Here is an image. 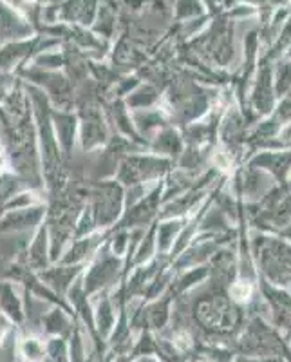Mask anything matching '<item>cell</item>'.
I'll return each mask as SVG.
<instances>
[{
  "mask_svg": "<svg viewBox=\"0 0 291 362\" xmlns=\"http://www.w3.org/2000/svg\"><path fill=\"white\" fill-rule=\"evenodd\" d=\"M18 362H42L45 357V337L37 334L17 335Z\"/></svg>",
  "mask_w": 291,
  "mask_h": 362,
  "instance_id": "22",
  "label": "cell"
},
{
  "mask_svg": "<svg viewBox=\"0 0 291 362\" xmlns=\"http://www.w3.org/2000/svg\"><path fill=\"white\" fill-rule=\"evenodd\" d=\"M112 290H102L100 293L90 297L93 303V312H95V326L100 339L107 344V339L112 334L116 321H118L119 310L114 306V300L111 296Z\"/></svg>",
  "mask_w": 291,
  "mask_h": 362,
  "instance_id": "15",
  "label": "cell"
},
{
  "mask_svg": "<svg viewBox=\"0 0 291 362\" xmlns=\"http://www.w3.org/2000/svg\"><path fill=\"white\" fill-rule=\"evenodd\" d=\"M17 261L33 272H42L49 264H53L49 255V232H47L45 221L35 230L33 239L29 241L28 248L22 252V255Z\"/></svg>",
  "mask_w": 291,
  "mask_h": 362,
  "instance_id": "14",
  "label": "cell"
},
{
  "mask_svg": "<svg viewBox=\"0 0 291 362\" xmlns=\"http://www.w3.org/2000/svg\"><path fill=\"white\" fill-rule=\"evenodd\" d=\"M87 268V263L82 264H66V263H53L45 270L37 272L38 277L44 281L47 286H49L53 292H57L58 296L66 297L69 288L74 284V281L78 279L83 274V270Z\"/></svg>",
  "mask_w": 291,
  "mask_h": 362,
  "instance_id": "13",
  "label": "cell"
},
{
  "mask_svg": "<svg viewBox=\"0 0 291 362\" xmlns=\"http://www.w3.org/2000/svg\"><path fill=\"white\" fill-rule=\"evenodd\" d=\"M38 35L35 24L17 6L0 0V47L15 40H24Z\"/></svg>",
  "mask_w": 291,
  "mask_h": 362,
  "instance_id": "9",
  "label": "cell"
},
{
  "mask_svg": "<svg viewBox=\"0 0 291 362\" xmlns=\"http://www.w3.org/2000/svg\"><path fill=\"white\" fill-rule=\"evenodd\" d=\"M124 257L112 254L105 241L95 257L87 263L82 274L83 290L87 296L93 297L102 290H114L124 281Z\"/></svg>",
  "mask_w": 291,
  "mask_h": 362,
  "instance_id": "6",
  "label": "cell"
},
{
  "mask_svg": "<svg viewBox=\"0 0 291 362\" xmlns=\"http://www.w3.org/2000/svg\"><path fill=\"white\" fill-rule=\"evenodd\" d=\"M116 22H118V15H116V8L111 2H100L98 11H96V17L93 25H90V31L96 35L98 38H102L103 42L112 40L116 31Z\"/></svg>",
  "mask_w": 291,
  "mask_h": 362,
  "instance_id": "21",
  "label": "cell"
},
{
  "mask_svg": "<svg viewBox=\"0 0 291 362\" xmlns=\"http://www.w3.org/2000/svg\"><path fill=\"white\" fill-rule=\"evenodd\" d=\"M22 82L33 83L42 89L49 100L51 107L62 111H74L76 105V87L64 71H47L35 66H25L15 73Z\"/></svg>",
  "mask_w": 291,
  "mask_h": 362,
  "instance_id": "5",
  "label": "cell"
},
{
  "mask_svg": "<svg viewBox=\"0 0 291 362\" xmlns=\"http://www.w3.org/2000/svg\"><path fill=\"white\" fill-rule=\"evenodd\" d=\"M51 122H53L60 151H62L64 158L69 160L73 156L74 147L78 145V115L76 111L51 109Z\"/></svg>",
  "mask_w": 291,
  "mask_h": 362,
  "instance_id": "12",
  "label": "cell"
},
{
  "mask_svg": "<svg viewBox=\"0 0 291 362\" xmlns=\"http://www.w3.org/2000/svg\"><path fill=\"white\" fill-rule=\"evenodd\" d=\"M109 238V230H96L93 234H87L83 238H74L67 248L64 250L62 257L57 263H66V264H82L89 263L96 255V252L102 248Z\"/></svg>",
  "mask_w": 291,
  "mask_h": 362,
  "instance_id": "11",
  "label": "cell"
},
{
  "mask_svg": "<svg viewBox=\"0 0 291 362\" xmlns=\"http://www.w3.org/2000/svg\"><path fill=\"white\" fill-rule=\"evenodd\" d=\"M136 362H143V358H140V361H136Z\"/></svg>",
  "mask_w": 291,
  "mask_h": 362,
  "instance_id": "30",
  "label": "cell"
},
{
  "mask_svg": "<svg viewBox=\"0 0 291 362\" xmlns=\"http://www.w3.org/2000/svg\"><path fill=\"white\" fill-rule=\"evenodd\" d=\"M24 89L29 96L31 107H33L35 129H37L38 154H40L42 177H44V190L47 198L58 194L69 183V173L66 170V158H64L60 145L57 141L53 122H51V103L42 89L28 82Z\"/></svg>",
  "mask_w": 291,
  "mask_h": 362,
  "instance_id": "2",
  "label": "cell"
},
{
  "mask_svg": "<svg viewBox=\"0 0 291 362\" xmlns=\"http://www.w3.org/2000/svg\"><path fill=\"white\" fill-rule=\"evenodd\" d=\"M60 44H62V40L45 37V35L44 37L35 35L31 38L4 44L0 47V74H15L22 67L28 66L37 54L49 49H57Z\"/></svg>",
  "mask_w": 291,
  "mask_h": 362,
  "instance_id": "7",
  "label": "cell"
},
{
  "mask_svg": "<svg viewBox=\"0 0 291 362\" xmlns=\"http://www.w3.org/2000/svg\"><path fill=\"white\" fill-rule=\"evenodd\" d=\"M0 129L2 148L8 154L11 173L20 180L25 189L45 192L33 107L20 78L0 100Z\"/></svg>",
  "mask_w": 291,
  "mask_h": 362,
  "instance_id": "1",
  "label": "cell"
},
{
  "mask_svg": "<svg viewBox=\"0 0 291 362\" xmlns=\"http://www.w3.org/2000/svg\"><path fill=\"white\" fill-rule=\"evenodd\" d=\"M2 270H4V267H2V264H0V274H2Z\"/></svg>",
  "mask_w": 291,
  "mask_h": 362,
  "instance_id": "29",
  "label": "cell"
},
{
  "mask_svg": "<svg viewBox=\"0 0 291 362\" xmlns=\"http://www.w3.org/2000/svg\"><path fill=\"white\" fill-rule=\"evenodd\" d=\"M8 173H11V169H9L8 154H6V151L2 148V145H0V176H4V174Z\"/></svg>",
  "mask_w": 291,
  "mask_h": 362,
  "instance_id": "27",
  "label": "cell"
},
{
  "mask_svg": "<svg viewBox=\"0 0 291 362\" xmlns=\"http://www.w3.org/2000/svg\"><path fill=\"white\" fill-rule=\"evenodd\" d=\"M47 214V203H38V205L28 206V209L8 210L2 212L0 218V234H17V232L37 230L38 226L45 221Z\"/></svg>",
  "mask_w": 291,
  "mask_h": 362,
  "instance_id": "10",
  "label": "cell"
},
{
  "mask_svg": "<svg viewBox=\"0 0 291 362\" xmlns=\"http://www.w3.org/2000/svg\"><path fill=\"white\" fill-rule=\"evenodd\" d=\"M143 362H161V361L156 357H143Z\"/></svg>",
  "mask_w": 291,
  "mask_h": 362,
  "instance_id": "28",
  "label": "cell"
},
{
  "mask_svg": "<svg viewBox=\"0 0 291 362\" xmlns=\"http://www.w3.org/2000/svg\"><path fill=\"white\" fill-rule=\"evenodd\" d=\"M203 11H205L203 0H176V6H174V17L179 22L201 17Z\"/></svg>",
  "mask_w": 291,
  "mask_h": 362,
  "instance_id": "25",
  "label": "cell"
},
{
  "mask_svg": "<svg viewBox=\"0 0 291 362\" xmlns=\"http://www.w3.org/2000/svg\"><path fill=\"white\" fill-rule=\"evenodd\" d=\"M42 192L33 189H20L18 192H15L13 196H9L2 206H0V212H8V210H18V209H28V206L38 205V203H45L44 196H40Z\"/></svg>",
  "mask_w": 291,
  "mask_h": 362,
  "instance_id": "23",
  "label": "cell"
},
{
  "mask_svg": "<svg viewBox=\"0 0 291 362\" xmlns=\"http://www.w3.org/2000/svg\"><path fill=\"white\" fill-rule=\"evenodd\" d=\"M89 181V194L83 212L89 216L96 230H109L124 214L125 189L119 181H116V177Z\"/></svg>",
  "mask_w": 291,
  "mask_h": 362,
  "instance_id": "3",
  "label": "cell"
},
{
  "mask_svg": "<svg viewBox=\"0 0 291 362\" xmlns=\"http://www.w3.org/2000/svg\"><path fill=\"white\" fill-rule=\"evenodd\" d=\"M185 221L181 218H167L158 219L156 228V250L160 255H168L172 250L176 238H179V232L183 230Z\"/></svg>",
  "mask_w": 291,
  "mask_h": 362,
  "instance_id": "20",
  "label": "cell"
},
{
  "mask_svg": "<svg viewBox=\"0 0 291 362\" xmlns=\"http://www.w3.org/2000/svg\"><path fill=\"white\" fill-rule=\"evenodd\" d=\"M0 312L8 317L17 328H22L28 321L25 300L18 292L17 283L8 279H0Z\"/></svg>",
  "mask_w": 291,
  "mask_h": 362,
  "instance_id": "16",
  "label": "cell"
},
{
  "mask_svg": "<svg viewBox=\"0 0 291 362\" xmlns=\"http://www.w3.org/2000/svg\"><path fill=\"white\" fill-rule=\"evenodd\" d=\"M40 322L44 337L69 339L73 329L78 325V319L60 306H51L49 312L42 315Z\"/></svg>",
  "mask_w": 291,
  "mask_h": 362,
  "instance_id": "17",
  "label": "cell"
},
{
  "mask_svg": "<svg viewBox=\"0 0 291 362\" xmlns=\"http://www.w3.org/2000/svg\"><path fill=\"white\" fill-rule=\"evenodd\" d=\"M42 362H71L69 341L64 337H45V357Z\"/></svg>",
  "mask_w": 291,
  "mask_h": 362,
  "instance_id": "24",
  "label": "cell"
},
{
  "mask_svg": "<svg viewBox=\"0 0 291 362\" xmlns=\"http://www.w3.org/2000/svg\"><path fill=\"white\" fill-rule=\"evenodd\" d=\"M163 190L165 180L158 181L156 185H152L145 196H141L138 202L125 206L124 214L118 219L112 228L109 230H134V228H147L150 223L160 218L161 206H163Z\"/></svg>",
  "mask_w": 291,
  "mask_h": 362,
  "instance_id": "8",
  "label": "cell"
},
{
  "mask_svg": "<svg viewBox=\"0 0 291 362\" xmlns=\"http://www.w3.org/2000/svg\"><path fill=\"white\" fill-rule=\"evenodd\" d=\"M17 326L0 312V350H4V348L17 342Z\"/></svg>",
  "mask_w": 291,
  "mask_h": 362,
  "instance_id": "26",
  "label": "cell"
},
{
  "mask_svg": "<svg viewBox=\"0 0 291 362\" xmlns=\"http://www.w3.org/2000/svg\"><path fill=\"white\" fill-rule=\"evenodd\" d=\"M174 160L160 156L150 151L132 153L121 160L116 170V181H119L124 189L138 185H156L158 181L165 180L172 173Z\"/></svg>",
  "mask_w": 291,
  "mask_h": 362,
  "instance_id": "4",
  "label": "cell"
},
{
  "mask_svg": "<svg viewBox=\"0 0 291 362\" xmlns=\"http://www.w3.org/2000/svg\"><path fill=\"white\" fill-rule=\"evenodd\" d=\"M124 102L131 112L148 111V109L158 107V103L161 102V90L156 83L141 82L131 95L125 96Z\"/></svg>",
  "mask_w": 291,
  "mask_h": 362,
  "instance_id": "18",
  "label": "cell"
},
{
  "mask_svg": "<svg viewBox=\"0 0 291 362\" xmlns=\"http://www.w3.org/2000/svg\"><path fill=\"white\" fill-rule=\"evenodd\" d=\"M181 136L177 134L176 129L172 127H163L161 131H158L156 134L152 136L150 141H148V151L154 154H160L165 158H177L181 154Z\"/></svg>",
  "mask_w": 291,
  "mask_h": 362,
  "instance_id": "19",
  "label": "cell"
}]
</instances>
